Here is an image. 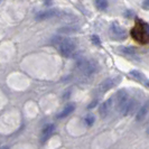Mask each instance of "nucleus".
<instances>
[{
  "instance_id": "nucleus-21",
  "label": "nucleus",
  "mask_w": 149,
  "mask_h": 149,
  "mask_svg": "<svg viewBox=\"0 0 149 149\" xmlns=\"http://www.w3.org/2000/svg\"><path fill=\"white\" fill-rule=\"evenodd\" d=\"M1 149H9V148H8V147H2Z\"/></svg>"
},
{
  "instance_id": "nucleus-4",
  "label": "nucleus",
  "mask_w": 149,
  "mask_h": 149,
  "mask_svg": "<svg viewBox=\"0 0 149 149\" xmlns=\"http://www.w3.org/2000/svg\"><path fill=\"white\" fill-rule=\"evenodd\" d=\"M110 36L112 39L122 40L127 37V34H126V30L123 29L118 22H113L110 26Z\"/></svg>"
},
{
  "instance_id": "nucleus-18",
  "label": "nucleus",
  "mask_w": 149,
  "mask_h": 149,
  "mask_svg": "<svg viewBox=\"0 0 149 149\" xmlns=\"http://www.w3.org/2000/svg\"><path fill=\"white\" fill-rule=\"evenodd\" d=\"M142 7L146 8V9H148L149 8V0H143V2H142Z\"/></svg>"
},
{
  "instance_id": "nucleus-20",
  "label": "nucleus",
  "mask_w": 149,
  "mask_h": 149,
  "mask_svg": "<svg viewBox=\"0 0 149 149\" xmlns=\"http://www.w3.org/2000/svg\"><path fill=\"white\" fill-rule=\"evenodd\" d=\"M147 134H149V126H148V128H147Z\"/></svg>"
},
{
  "instance_id": "nucleus-13",
  "label": "nucleus",
  "mask_w": 149,
  "mask_h": 149,
  "mask_svg": "<svg viewBox=\"0 0 149 149\" xmlns=\"http://www.w3.org/2000/svg\"><path fill=\"white\" fill-rule=\"evenodd\" d=\"M77 30H79L77 27H74V26H67V27L60 28L58 31H60V33H63V34H70V33H75V31H77Z\"/></svg>"
},
{
  "instance_id": "nucleus-11",
  "label": "nucleus",
  "mask_w": 149,
  "mask_h": 149,
  "mask_svg": "<svg viewBox=\"0 0 149 149\" xmlns=\"http://www.w3.org/2000/svg\"><path fill=\"white\" fill-rule=\"evenodd\" d=\"M74 109H75V105H74V103H68V104L62 110V111L57 114V118H65V117H67L68 114H71L72 112L74 111Z\"/></svg>"
},
{
  "instance_id": "nucleus-9",
  "label": "nucleus",
  "mask_w": 149,
  "mask_h": 149,
  "mask_svg": "<svg viewBox=\"0 0 149 149\" xmlns=\"http://www.w3.org/2000/svg\"><path fill=\"white\" fill-rule=\"evenodd\" d=\"M54 130H55V126H54V125H47V126L42 130L40 141L43 142V143L47 141V140L52 137V134H54Z\"/></svg>"
},
{
  "instance_id": "nucleus-19",
  "label": "nucleus",
  "mask_w": 149,
  "mask_h": 149,
  "mask_svg": "<svg viewBox=\"0 0 149 149\" xmlns=\"http://www.w3.org/2000/svg\"><path fill=\"white\" fill-rule=\"evenodd\" d=\"M95 103H97V101H94V102H92V103H91V104L89 105V108H90V109H91V108H94V107H95Z\"/></svg>"
},
{
  "instance_id": "nucleus-22",
  "label": "nucleus",
  "mask_w": 149,
  "mask_h": 149,
  "mask_svg": "<svg viewBox=\"0 0 149 149\" xmlns=\"http://www.w3.org/2000/svg\"><path fill=\"white\" fill-rule=\"evenodd\" d=\"M147 84H148V86H149V82H148V83H147Z\"/></svg>"
},
{
  "instance_id": "nucleus-8",
  "label": "nucleus",
  "mask_w": 149,
  "mask_h": 149,
  "mask_svg": "<svg viewBox=\"0 0 149 149\" xmlns=\"http://www.w3.org/2000/svg\"><path fill=\"white\" fill-rule=\"evenodd\" d=\"M60 11L57 9H49V10H45V11H42L36 15L35 19L38 20V22H42V20H46V19H51V18H54V17H57L60 16Z\"/></svg>"
},
{
  "instance_id": "nucleus-16",
  "label": "nucleus",
  "mask_w": 149,
  "mask_h": 149,
  "mask_svg": "<svg viewBox=\"0 0 149 149\" xmlns=\"http://www.w3.org/2000/svg\"><path fill=\"white\" fill-rule=\"evenodd\" d=\"M121 49H122V52L125 53V54H127V55H131V56H134V55H136L134 48H131V47H123V48H121Z\"/></svg>"
},
{
  "instance_id": "nucleus-6",
  "label": "nucleus",
  "mask_w": 149,
  "mask_h": 149,
  "mask_svg": "<svg viewBox=\"0 0 149 149\" xmlns=\"http://www.w3.org/2000/svg\"><path fill=\"white\" fill-rule=\"evenodd\" d=\"M130 99L128 97V92L126 90H120L118 91V93L114 95V104H116V108L117 110L120 111L122 109V107L127 103Z\"/></svg>"
},
{
  "instance_id": "nucleus-14",
  "label": "nucleus",
  "mask_w": 149,
  "mask_h": 149,
  "mask_svg": "<svg viewBox=\"0 0 149 149\" xmlns=\"http://www.w3.org/2000/svg\"><path fill=\"white\" fill-rule=\"evenodd\" d=\"M95 6L99 10H104L108 7V0H95Z\"/></svg>"
},
{
  "instance_id": "nucleus-15",
  "label": "nucleus",
  "mask_w": 149,
  "mask_h": 149,
  "mask_svg": "<svg viewBox=\"0 0 149 149\" xmlns=\"http://www.w3.org/2000/svg\"><path fill=\"white\" fill-rule=\"evenodd\" d=\"M94 122H95V118H94V116H93L92 113L86 114V117H85V123H86V126H92Z\"/></svg>"
},
{
  "instance_id": "nucleus-2",
  "label": "nucleus",
  "mask_w": 149,
  "mask_h": 149,
  "mask_svg": "<svg viewBox=\"0 0 149 149\" xmlns=\"http://www.w3.org/2000/svg\"><path fill=\"white\" fill-rule=\"evenodd\" d=\"M77 70L82 73L84 76H91L93 75L97 70V64L95 61L88 60V58H80L76 62Z\"/></svg>"
},
{
  "instance_id": "nucleus-12",
  "label": "nucleus",
  "mask_w": 149,
  "mask_h": 149,
  "mask_svg": "<svg viewBox=\"0 0 149 149\" xmlns=\"http://www.w3.org/2000/svg\"><path fill=\"white\" fill-rule=\"evenodd\" d=\"M129 74L131 75L134 80H138L139 82H145L146 81V76L142 74V73H140L139 71H130Z\"/></svg>"
},
{
  "instance_id": "nucleus-10",
  "label": "nucleus",
  "mask_w": 149,
  "mask_h": 149,
  "mask_svg": "<svg viewBox=\"0 0 149 149\" xmlns=\"http://www.w3.org/2000/svg\"><path fill=\"white\" fill-rule=\"evenodd\" d=\"M148 112H149V101H147L145 104H142L140 110L136 114V120L137 121H142V120L145 119V117L147 116Z\"/></svg>"
},
{
  "instance_id": "nucleus-5",
  "label": "nucleus",
  "mask_w": 149,
  "mask_h": 149,
  "mask_svg": "<svg viewBox=\"0 0 149 149\" xmlns=\"http://www.w3.org/2000/svg\"><path fill=\"white\" fill-rule=\"evenodd\" d=\"M119 81H120L119 77H108V79H105V80H103L102 82L99 84V86H97V92L101 93V94L108 92L109 90H111Z\"/></svg>"
},
{
  "instance_id": "nucleus-3",
  "label": "nucleus",
  "mask_w": 149,
  "mask_h": 149,
  "mask_svg": "<svg viewBox=\"0 0 149 149\" xmlns=\"http://www.w3.org/2000/svg\"><path fill=\"white\" fill-rule=\"evenodd\" d=\"M75 48H76V43H75L74 39H72V38L61 39L60 46H58V52H60L62 56L70 57L75 51Z\"/></svg>"
},
{
  "instance_id": "nucleus-1",
  "label": "nucleus",
  "mask_w": 149,
  "mask_h": 149,
  "mask_svg": "<svg viewBox=\"0 0 149 149\" xmlns=\"http://www.w3.org/2000/svg\"><path fill=\"white\" fill-rule=\"evenodd\" d=\"M131 37L140 44L149 43V26L145 22H138L137 25L131 29Z\"/></svg>"
},
{
  "instance_id": "nucleus-17",
  "label": "nucleus",
  "mask_w": 149,
  "mask_h": 149,
  "mask_svg": "<svg viewBox=\"0 0 149 149\" xmlns=\"http://www.w3.org/2000/svg\"><path fill=\"white\" fill-rule=\"evenodd\" d=\"M92 40H93V44L94 45H100V38L97 37V36H95V35H93L92 36Z\"/></svg>"
},
{
  "instance_id": "nucleus-7",
  "label": "nucleus",
  "mask_w": 149,
  "mask_h": 149,
  "mask_svg": "<svg viewBox=\"0 0 149 149\" xmlns=\"http://www.w3.org/2000/svg\"><path fill=\"white\" fill-rule=\"evenodd\" d=\"M113 104H114V97H110L109 100L104 101L102 104L100 105V108H99V113H100V116H101L102 118L107 117V116L110 113V111H111Z\"/></svg>"
}]
</instances>
